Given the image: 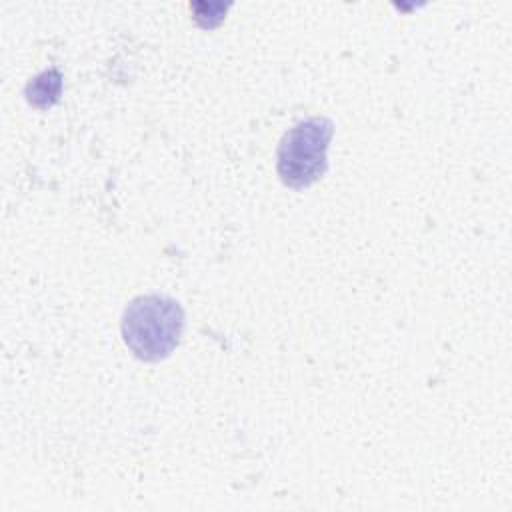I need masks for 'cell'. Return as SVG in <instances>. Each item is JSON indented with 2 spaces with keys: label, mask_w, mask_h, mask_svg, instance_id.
I'll return each mask as SVG.
<instances>
[{
  "label": "cell",
  "mask_w": 512,
  "mask_h": 512,
  "mask_svg": "<svg viewBox=\"0 0 512 512\" xmlns=\"http://www.w3.org/2000/svg\"><path fill=\"white\" fill-rule=\"evenodd\" d=\"M184 328V310L166 294H142L122 314V338L130 352L146 362L172 354Z\"/></svg>",
  "instance_id": "6da1fadb"
},
{
  "label": "cell",
  "mask_w": 512,
  "mask_h": 512,
  "mask_svg": "<svg viewBox=\"0 0 512 512\" xmlns=\"http://www.w3.org/2000/svg\"><path fill=\"white\" fill-rule=\"evenodd\" d=\"M230 4L222 2H192L190 10L194 12V20L202 28H214L224 20V14Z\"/></svg>",
  "instance_id": "277c9868"
},
{
  "label": "cell",
  "mask_w": 512,
  "mask_h": 512,
  "mask_svg": "<svg viewBox=\"0 0 512 512\" xmlns=\"http://www.w3.org/2000/svg\"><path fill=\"white\" fill-rule=\"evenodd\" d=\"M334 122L328 116H310L290 128L276 152V170L290 188L314 184L328 168V146Z\"/></svg>",
  "instance_id": "7a4b0ae2"
},
{
  "label": "cell",
  "mask_w": 512,
  "mask_h": 512,
  "mask_svg": "<svg viewBox=\"0 0 512 512\" xmlns=\"http://www.w3.org/2000/svg\"><path fill=\"white\" fill-rule=\"evenodd\" d=\"M62 92V74L56 68L40 72L26 84V100L36 108H48L58 102Z\"/></svg>",
  "instance_id": "3957f363"
}]
</instances>
